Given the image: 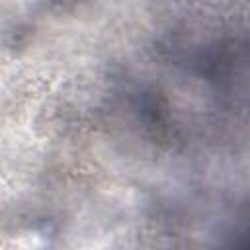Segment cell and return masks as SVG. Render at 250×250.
I'll return each mask as SVG.
<instances>
[{
    "label": "cell",
    "mask_w": 250,
    "mask_h": 250,
    "mask_svg": "<svg viewBox=\"0 0 250 250\" xmlns=\"http://www.w3.org/2000/svg\"><path fill=\"white\" fill-rule=\"evenodd\" d=\"M205 98L225 113H250V37L217 41L189 64Z\"/></svg>",
    "instance_id": "6da1fadb"
}]
</instances>
